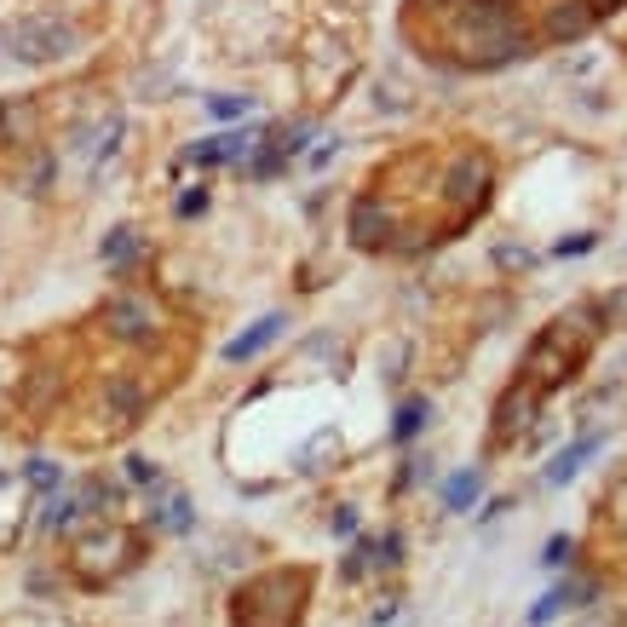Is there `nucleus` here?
Wrapping results in <instances>:
<instances>
[{"label":"nucleus","mask_w":627,"mask_h":627,"mask_svg":"<svg viewBox=\"0 0 627 627\" xmlns=\"http://www.w3.org/2000/svg\"><path fill=\"white\" fill-rule=\"evenodd\" d=\"M144 559V541L121 524H98V530H81L69 547V570L81 587H110L116 575H128Z\"/></svg>","instance_id":"20e7f679"},{"label":"nucleus","mask_w":627,"mask_h":627,"mask_svg":"<svg viewBox=\"0 0 627 627\" xmlns=\"http://www.w3.org/2000/svg\"><path fill=\"white\" fill-rule=\"evenodd\" d=\"M30 484H35V490H53V484H58V466H53V461H30Z\"/></svg>","instance_id":"6ab92c4d"},{"label":"nucleus","mask_w":627,"mask_h":627,"mask_svg":"<svg viewBox=\"0 0 627 627\" xmlns=\"http://www.w3.org/2000/svg\"><path fill=\"white\" fill-rule=\"evenodd\" d=\"M128 479H133V484H156V466L133 455V461H128Z\"/></svg>","instance_id":"412c9836"},{"label":"nucleus","mask_w":627,"mask_h":627,"mask_svg":"<svg viewBox=\"0 0 627 627\" xmlns=\"http://www.w3.org/2000/svg\"><path fill=\"white\" fill-rule=\"evenodd\" d=\"M139 409H144V392L128 381V374H105V381L92 386L87 420H105V432H98V438H110V432H128V426L139 420Z\"/></svg>","instance_id":"423d86ee"},{"label":"nucleus","mask_w":627,"mask_h":627,"mask_svg":"<svg viewBox=\"0 0 627 627\" xmlns=\"http://www.w3.org/2000/svg\"><path fill=\"white\" fill-rule=\"evenodd\" d=\"M587 7H593V18H598V12H610V7H622V0H587Z\"/></svg>","instance_id":"b1692460"},{"label":"nucleus","mask_w":627,"mask_h":627,"mask_svg":"<svg viewBox=\"0 0 627 627\" xmlns=\"http://www.w3.org/2000/svg\"><path fill=\"white\" fill-rule=\"evenodd\" d=\"M564 605H570V593H564V587H553V593H547L541 605L530 610V627H547V622H553V616H559Z\"/></svg>","instance_id":"f3484780"},{"label":"nucleus","mask_w":627,"mask_h":627,"mask_svg":"<svg viewBox=\"0 0 627 627\" xmlns=\"http://www.w3.org/2000/svg\"><path fill=\"white\" fill-rule=\"evenodd\" d=\"M593 30V7L587 0H547L541 7V35L547 41H575Z\"/></svg>","instance_id":"1a4fd4ad"},{"label":"nucleus","mask_w":627,"mask_h":627,"mask_svg":"<svg viewBox=\"0 0 627 627\" xmlns=\"http://www.w3.org/2000/svg\"><path fill=\"white\" fill-rule=\"evenodd\" d=\"M202 208H208V185H190V190L179 196V219H196Z\"/></svg>","instance_id":"a211bd4d"},{"label":"nucleus","mask_w":627,"mask_h":627,"mask_svg":"<svg viewBox=\"0 0 627 627\" xmlns=\"http://www.w3.org/2000/svg\"><path fill=\"white\" fill-rule=\"evenodd\" d=\"M208 110H213V116H224V121H237V116L254 110V98H242V92H219V98H208Z\"/></svg>","instance_id":"dca6fc26"},{"label":"nucleus","mask_w":627,"mask_h":627,"mask_svg":"<svg viewBox=\"0 0 627 627\" xmlns=\"http://www.w3.org/2000/svg\"><path fill=\"white\" fill-rule=\"evenodd\" d=\"M133 254H139V231H110L105 260H110V265H133Z\"/></svg>","instance_id":"2eb2a0df"},{"label":"nucleus","mask_w":627,"mask_h":627,"mask_svg":"<svg viewBox=\"0 0 627 627\" xmlns=\"http://www.w3.org/2000/svg\"><path fill=\"white\" fill-rule=\"evenodd\" d=\"M190 524H196V518H190V495H185V490H167V495L156 490V530L185 536Z\"/></svg>","instance_id":"f8f14e48"},{"label":"nucleus","mask_w":627,"mask_h":627,"mask_svg":"<svg viewBox=\"0 0 627 627\" xmlns=\"http://www.w3.org/2000/svg\"><path fill=\"white\" fill-rule=\"evenodd\" d=\"M570 559V536H553L547 541V553H541V564H564Z\"/></svg>","instance_id":"aec40b11"},{"label":"nucleus","mask_w":627,"mask_h":627,"mask_svg":"<svg viewBox=\"0 0 627 627\" xmlns=\"http://www.w3.org/2000/svg\"><path fill=\"white\" fill-rule=\"evenodd\" d=\"M75 23L64 12H23L7 23V46H12V58L18 64H58L75 53Z\"/></svg>","instance_id":"39448f33"},{"label":"nucleus","mask_w":627,"mask_h":627,"mask_svg":"<svg viewBox=\"0 0 627 627\" xmlns=\"http://www.w3.org/2000/svg\"><path fill=\"white\" fill-rule=\"evenodd\" d=\"M536 409H541V392L524 386V381H513L507 392L495 397V426H490V438H495V443L524 438V432H530V420H536Z\"/></svg>","instance_id":"6e6552de"},{"label":"nucleus","mask_w":627,"mask_h":627,"mask_svg":"<svg viewBox=\"0 0 627 627\" xmlns=\"http://www.w3.org/2000/svg\"><path fill=\"white\" fill-rule=\"evenodd\" d=\"M587 345H593V322L582 317H559L553 329H547L536 345H530V358H524V374L518 381L524 386H536V392H553V386H564L575 369L587 363Z\"/></svg>","instance_id":"7ed1b4c3"},{"label":"nucleus","mask_w":627,"mask_h":627,"mask_svg":"<svg viewBox=\"0 0 627 627\" xmlns=\"http://www.w3.org/2000/svg\"><path fill=\"white\" fill-rule=\"evenodd\" d=\"M479 484H484V472H455V479L443 484V507L449 513H466L472 501H479Z\"/></svg>","instance_id":"ddd939ff"},{"label":"nucleus","mask_w":627,"mask_h":627,"mask_svg":"<svg viewBox=\"0 0 627 627\" xmlns=\"http://www.w3.org/2000/svg\"><path fill=\"white\" fill-rule=\"evenodd\" d=\"M105 322H110V340L121 345H150V340H162V311L150 306L144 294H116L110 306H105Z\"/></svg>","instance_id":"0eeeda50"},{"label":"nucleus","mask_w":627,"mask_h":627,"mask_svg":"<svg viewBox=\"0 0 627 627\" xmlns=\"http://www.w3.org/2000/svg\"><path fill=\"white\" fill-rule=\"evenodd\" d=\"M587 248H593V237H564L559 254H587Z\"/></svg>","instance_id":"5701e85b"},{"label":"nucleus","mask_w":627,"mask_h":627,"mask_svg":"<svg viewBox=\"0 0 627 627\" xmlns=\"http://www.w3.org/2000/svg\"><path fill=\"white\" fill-rule=\"evenodd\" d=\"M598 443H605V438H598V432H587L582 443H570V449H559V461L547 466V484H570V479H575V466H582V461H593V455H598Z\"/></svg>","instance_id":"9b49d317"},{"label":"nucleus","mask_w":627,"mask_h":627,"mask_svg":"<svg viewBox=\"0 0 627 627\" xmlns=\"http://www.w3.org/2000/svg\"><path fill=\"white\" fill-rule=\"evenodd\" d=\"M311 605V570L283 564L231 593V627H299Z\"/></svg>","instance_id":"f03ea898"},{"label":"nucleus","mask_w":627,"mask_h":627,"mask_svg":"<svg viewBox=\"0 0 627 627\" xmlns=\"http://www.w3.org/2000/svg\"><path fill=\"white\" fill-rule=\"evenodd\" d=\"M277 329H283V317H260L248 334H237L231 345H224V363H248L254 351H265L271 340H277Z\"/></svg>","instance_id":"9d476101"},{"label":"nucleus","mask_w":627,"mask_h":627,"mask_svg":"<svg viewBox=\"0 0 627 627\" xmlns=\"http://www.w3.org/2000/svg\"><path fill=\"white\" fill-rule=\"evenodd\" d=\"M420 426H426V397H404V409L392 420V443H409Z\"/></svg>","instance_id":"4468645a"},{"label":"nucleus","mask_w":627,"mask_h":627,"mask_svg":"<svg viewBox=\"0 0 627 627\" xmlns=\"http://www.w3.org/2000/svg\"><path fill=\"white\" fill-rule=\"evenodd\" d=\"M358 530V507H334V536H351Z\"/></svg>","instance_id":"4be33fe9"},{"label":"nucleus","mask_w":627,"mask_h":627,"mask_svg":"<svg viewBox=\"0 0 627 627\" xmlns=\"http://www.w3.org/2000/svg\"><path fill=\"white\" fill-rule=\"evenodd\" d=\"M409 35L461 69H501L530 53V23L507 0H409Z\"/></svg>","instance_id":"f257e3e1"}]
</instances>
